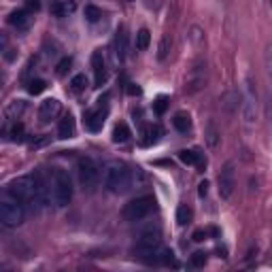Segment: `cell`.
<instances>
[{"label":"cell","instance_id":"6da1fadb","mask_svg":"<svg viewBox=\"0 0 272 272\" xmlns=\"http://www.w3.org/2000/svg\"><path fill=\"white\" fill-rule=\"evenodd\" d=\"M7 194L17 198L24 204H30L34 206H43V200L38 196V185H36V179L34 175H24V177H17L13 181L7 183Z\"/></svg>","mask_w":272,"mask_h":272},{"label":"cell","instance_id":"7a4b0ae2","mask_svg":"<svg viewBox=\"0 0 272 272\" xmlns=\"http://www.w3.org/2000/svg\"><path fill=\"white\" fill-rule=\"evenodd\" d=\"M132 181V170L128 168V164L124 162H111L107 166V172H104V185L111 194H121L130 187Z\"/></svg>","mask_w":272,"mask_h":272},{"label":"cell","instance_id":"3957f363","mask_svg":"<svg viewBox=\"0 0 272 272\" xmlns=\"http://www.w3.org/2000/svg\"><path fill=\"white\" fill-rule=\"evenodd\" d=\"M24 219H26V204L7 194V198L0 202V223L4 228L13 230L19 228L24 223Z\"/></svg>","mask_w":272,"mask_h":272},{"label":"cell","instance_id":"277c9868","mask_svg":"<svg viewBox=\"0 0 272 272\" xmlns=\"http://www.w3.org/2000/svg\"><path fill=\"white\" fill-rule=\"evenodd\" d=\"M51 198H54L55 206H66L73 200V181L68 177V172L55 168L51 172Z\"/></svg>","mask_w":272,"mask_h":272},{"label":"cell","instance_id":"5b68a950","mask_svg":"<svg viewBox=\"0 0 272 272\" xmlns=\"http://www.w3.org/2000/svg\"><path fill=\"white\" fill-rule=\"evenodd\" d=\"M155 211V198L151 194L138 196V198L130 200L124 206V219L126 221H143L145 217H149Z\"/></svg>","mask_w":272,"mask_h":272},{"label":"cell","instance_id":"8992f818","mask_svg":"<svg viewBox=\"0 0 272 272\" xmlns=\"http://www.w3.org/2000/svg\"><path fill=\"white\" fill-rule=\"evenodd\" d=\"M160 247H162V232H160L158 228H155V230L151 228V230H147V232H143L141 236H138L136 247H134V253L149 264L151 255L158 251Z\"/></svg>","mask_w":272,"mask_h":272},{"label":"cell","instance_id":"52a82bcc","mask_svg":"<svg viewBox=\"0 0 272 272\" xmlns=\"http://www.w3.org/2000/svg\"><path fill=\"white\" fill-rule=\"evenodd\" d=\"M107 117H109V96H104L98 100L94 109H88V111L83 113V126L90 132H100Z\"/></svg>","mask_w":272,"mask_h":272},{"label":"cell","instance_id":"ba28073f","mask_svg":"<svg viewBox=\"0 0 272 272\" xmlns=\"http://www.w3.org/2000/svg\"><path fill=\"white\" fill-rule=\"evenodd\" d=\"M77 175L83 189H94L98 185V179H100V168L91 158H81L77 164Z\"/></svg>","mask_w":272,"mask_h":272},{"label":"cell","instance_id":"9c48e42d","mask_svg":"<svg viewBox=\"0 0 272 272\" xmlns=\"http://www.w3.org/2000/svg\"><path fill=\"white\" fill-rule=\"evenodd\" d=\"M204 85H206V64L200 60L185 74V94H196Z\"/></svg>","mask_w":272,"mask_h":272},{"label":"cell","instance_id":"30bf717a","mask_svg":"<svg viewBox=\"0 0 272 272\" xmlns=\"http://www.w3.org/2000/svg\"><path fill=\"white\" fill-rule=\"evenodd\" d=\"M236 189V170H234V162L228 164L219 172V198L221 200H230Z\"/></svg>","mask_w":272,"mask_h":272},{"label":"cell","instance_id":"8fae6325","mask_svg":"<svg viewBox=\"0 0 272 272\" xmlns=\"http://www.w3.org/2000/svg\"><path fill=\"white\" fill-rule=\"evenodd\" d=\"M242 119H245L247 126H253L257 121V96H255V90H253L251 79H247V96H245V102H242Z\"/></svg>","mask_w":272,"mask_h":272},{"label":"cell","instance_id":"7c38bea8","mask_svg":"<svg viewBox=\"0 0 272 272\" xmlns=\"http://www.w3.org/2000/svg\"><path fill=\"white\" fill-rule=\"evenodd\" d=\"M60 111H62L60 100H57V98H47V100H43L38 107V119L43 121V124H49V121L57 119Z\"/></svg>","mask_w":272,"mask_h":272},{"label":"cell","instance_id":"4fadbf2b","mask_svg":"<svg viewBox=\"0 0 272 272\" xmlns=\"http://www.w3.org/2000/svg\"><path fill=\"white\" fill-rule=\"evenodd\" d=\"M91 68H94L96 88H102L104 81H107V60H104L102 51H94L91 54Z\"/></svg>","mask_w":272,"mask_h":272},{"label":"cell","instance_id":"5bb4252c","mask_svg":"<svg viewBox=\"0 0 272 272\" xmlns=\"http://www.w3.org/2000/svg\"><path fill=\"white\" fill-rule=\"evenodd\" d=\"M7 21L15 28V30H28L32 24V13L28 9H17L7 17Z\"/></svg>","mask_w":272,"mask_h":272},{"label":"cell","instance_id":"9a60e30c","mask_svg":"<svg viewBox=\"0 0 272 272\" xmlns=\"http://www.w3.org/2000/svg\"><path fill=\"white\" fill-rule=\"evenodd\" d=\"M179 160L185 166H198V168H204L206 166V160L202 158L200 149H183V151H179Z\"/></svg>","mask_w":272,"mask_h":272},{"label":"cell","instance_id":"2e32d148","mask_svg":"<svg viewBox=\"0 0 272 272\" xmlns=\"http://www.w3.org/2000/svg\"><path fill=\"white\" fill-rule=\"evenodd\" d=\"M126 54H128V32H126V26H119L115 34V55L117 60H126Z\"/></svg>","mask_w":272,"mask_h":272},{"label":"cell","instance_id":"e0dca14e","mask_svg":"<svg viewBox=\"0 0 272 272\" xmlns=\"http://www.w3.org/2000/svg\"><path fill=\"white\" fill-rule=\"evenodd\" d=\"M77 9V2L74 0H54L51 2V15H55V17H66L68 13H73V11Z\"/></svg>","mask_w":272,"mask_h":272},{"label":"cell","instance_id":"ac0fdd59","mask_svg":"<svg viewBox=\"0 0 272 272\" xmlns=\"http://www.w3.org/2000/svg\"><path fill=\"white\" fill-rule=\"evenodd\" d=\"M141 143L145 145V147H151V145H155L160 141V136H162V128L158 124H149V126H145L143 128V134H141Z\"/></svg>","mask_w":272,"mask_h":272},{"label":"cell","instance_id":"d6986e66","mask_svg":"<svg viewBox=\"0 0 272 272\" xmlns=\"http://www.w3.org/2000/svg\"><path fill=\"white\" fill-rule=\"evenodd\" d=\"M57 136L64 138V141L74 136V117L71 113L64 115V117L60 119V124H57Z\"/></svg>","mask_w":272,"mask_h":272},{"label":"cell","instance_id":"ffe728a7","mask_svg":"<svg viewBox=\"0 0 272 272\" xmlns=\"http://www.w3.org/2000/svg\"><path fill=\"white\" fill-rule=\"evenodd\" d=\"M26 111H28L26 100H13V102H9L4 115H7V119H21V115H24Z\"/></svg>","mask_w":272,"mask_h":272},{"label":"cell","instance_id":"44dd1931","mask_svg":"<svg viewBox=\"0 0 272 272\" xmlns=\"http://www.w3.org/2000/svg\"><path fill=\"white\" fill-rule=\"evenodd\" d=\"M149 264H175V253H172V249L160 247L158 251H155L153 255H151Z\"/></svg>","mask_w":272,"mask_h":272},{"label":"cell","instance_id":"7402d4cb","mask_svg":"<svg viewBox=\"0 0 272 272\" xmlns=\"http://www.w3.org/2000/svg\"><path fill=\"white\" fill-rule=\"evenodd\" d=\"M172 126H175L181 134H187V132L192 130V117H189L187 113H177L175 119H172Z\"/></svg>","mask_w":272,"mask_h":272},{"label":"cell","instance_id":"603a6c76","mask_svg":"<svg viewBox=\"0 0 272 272\" xmlns=\"http://www.w3.org/2000/svg\"><path fill=\"white\" fill-rule=\"evenodd\" d=\"M130 136H132V132H130V128L126 124H117V126H115V130H113V143L124 145V143L130 141Z\"/></svg>","mask_w":272,"mask_h":272},{"label":"cell","instance_id":"cb8c5ba5","mask_svg":"<svg viewBox=\"0 0 272 272\" xmlns=\"http://www.w3.org/2000/svg\"><path fill=\"white\" fill-rule=\"evenodd\" d=\"M170 49H172V38H170V34H164L162 40H160V45H158V60L164 62L166 57H168Z\"/></svg>","mask_w":272,"mask_h":272},{"label":"cell","instance_id":"d4e9b609","mask_svg":"<svg viewBox=\"0 0 272 272\" xmlns=\"http://www.w3.org/2000/svg\"><path fill=\"white\" fill-rule=\"evenodd\" d=\"M238 100H240L238 91H228V94H223L221 104L228 109V111H236V109H238Z\"/></svg>","mask_w":272,"mask_h":272},{"label":"cell","instance_id":"484cf974","mask_svg":"<svg viewBox=\"0 0 272 272\" xmlns=\"http://www.w3.org/2000/svg\"><path fill=\"white\" fill-rule=\"evenodd\" d=\"M4 136H9L13 143H21L24 141V126L17 121V124H13V128L11 130H4Z\"/></svg>","mask_w":272,"mask_h":272},{"label":"cell","instance_id":"4316f807","mask_svg":"<svg viewBox=\"0 0 272 272\" xmlns=\"http://www.w3.org/2000/svg\"><path fill=\"white\" fill-rule=\"evenodd\" d=\"M149 43H151V34H149L147 28L138 30V34H136V49L138 51H145V49L149 47Z\"/></svg>","mask_w":272,"mask_h":272},{"label":"cell","instance_id":"83f0119b","mask_svg":"<svg viewBox=\"0 0 272 272\" xmlns=\"http://www.w3.org/2000/svg\"><path fill=\"white\" fill-rule=\"evenodd\" d=\"M189 221H192V208H189L187 204H181L177 208V223L179 225H187Z\"/></svg>","mask_w":272,"mask_h":272},{"label":"cell","instance_id":"f1b7e54d","mask_svg":"<svg viewBox=\"0 0 272 272\" xmlns=\"http://www.w3.org/2000/svg\"><path fill=\"white\" fill-rule=\"evenodd\" d=\"M85 88H88V77L85 74H74L71 81V90L74 94H81V91H85Z\"/></svg>","mask_w":272,"mask_h":272},{"label":"cell","instance_id":"f546056e","mask_svg":"<svg viewBox=\"0 0 272 272\" xmlns=\"http://www.w3.org/2000/svg\"><path fill=\"white\" fill-rule=\"evenodd\" d=\"M83 15H85V19L90 21V24H96V21H100V17H102V11L94 7V4H88L83 11Z\"/></svg>","mask_w":272,"mask_h":272},{"label":"cell","instance_id":"4dcf8cb0","mask_svg":"<svg viewBox=\"0 0 272 272\" xmlns=\"http://www.w3.org/2000/svg\"><path fill=\"white\" fill-rule=\"evenodd\" d=\"M45 90H47V83H45L43 79H32L30 83H28V91H30L32 96H38V94H43Z\"/></svg>","mask_w":272,"mask_h":272},{"label":"cell","instance_id":"1f68e13d","mask_svg":"<svg viewBox=\"0 0 272 272\" xmlns=\"http://www.w3.org/2000/svg\"><path fill=\"white\" fill-rule=\"evenodd\" d=\"M264 66H266V74H268L270 90H272V45H268L264 51Z\"/></svg>","mask_w":272,"mask_h":272},{"label":"cell","instance_id":"d6a6232c","mask_svg":"<svg viewBox=\"0 0 272 272\" xmlns=\"http://www.w3.org/2000/svg\"><path fill=\"white\" fill-rule=\"evenodd\" d=\"M208 236H219V230L217 228H206V230H196L194 232V240L196 242H202L206 240Z\"/></svg>","mask_w":272,"mask_h":272},{"label":"cell","instance_id":"836d02e7","mask_svg":"<svg viewBox=\"0 0 272 272\" xmlns=\"http://www.w3.org/2000/svg\"><path fill=\"white\" fill-rule=\"evenodd\" d=\"M206 143H208V147L211 149H215L219 145V132H217V128L213 124L206 128Z\"/></svg>","mask_w":272,"mask_h":272},{"label":"cell","instance_id":"e575fe53","mask_svg":"<svg viewBox=\"0 0 272 272\" xmlns=\"http://www.w3.org/2000/svg\"><path fill=\"white\" fill-rule=\"evenodd\" d=\"M71 66H73V57H62V60L57 62V66H55V74L57 77H64V74L71 71Z\"/></svg>","mask_w":272,"mask_h":272},{"label":"cell","instance_id":"d590c367","mask_svg":"<svg viewBox=\"0 0 272 272\" xmlns=\"http://www.w3.org/2000/svg\"><path fill=\"white\" fill-rule=\"evenodd\" d=\"M189 264L194 266V268H202V266L206 264V253H202V251H196L192 257H189Z\"/></svg>","mask_w":272,"mask_h":272},{"label":"cell","instance_id":"8d00e7d4","mask_svg":"<svg viewBox=\"0 0 272 272\" xmlns=\"http://www.w3.org/2000/svg\"><path fill=\"white\" fill-rule=\"evenodd\" d=\"M166 109H168V98H166V96H160L158 100L153 102V111L158 113V115H164Z\"/></svg>","mask_w":272,"mask_h":272},{"label":"cell","instance_id":"74e56055","mask_svg":"<svg viewBox=\"0 0 272 272\" xmlns=\"http://www.w3.org/2000/svg\"><path fill=\"white\" fill-rule=\"evenodd\" d=\"M206 194H208V181H200V185H198V196H200V198H204Z\"/></svg>","mask_w":272,"mask_h":272},{"label":"cell","instance_id":"f35d334b","mask_svg":"<svg viewBox=\"0 0 272 272\" xmlns=\"http://www.w3.org/2000/svg\"><path fill=\"white\" fill-rule=\"evenodd\" d=\"M128 94L130 96H138V94H141V88H138V85H134V83H130L128 85Z\"/></svg>","mask_w":272,"mask_h":272},{"label":"cell","instance_id":"ab89813d","mask_svg":"<svg viewBox=\"0 0 272 272\" xmlns=\"http://www.w3.org/2000/svg\"><path fill=\"white\" fill-rule=\"evenodd\" d=\"M38 7H40L38 0H28V9H34V11H36Z\"/></svg>","mask_w":272,"mask_h":272},{"label":"cell","instance_id":"60d3db41","mask_svg":"<svg viewBox=\"0 0 272 272\" xmlns=\"http://www.w3.org/2000/svg\"><path fill=\"white\" fill-rule=\"evenodd\" d=\"M266 111H268V119H270V130H272V102H268V107H266Z\"/></svg>","mask_w":272,"mask_h":272},{"label":"cell","instance_id":"b9f144b4","mask_svg":"<svg viewBox=\"0 0 272 272\" xmlns=\"http://www.w3.org/2000/svg\"><path fill=\"white\" fill-rule=\"evenodd\" d=\"M270 4H272V0H270Z\"/></svg>","mask_w":272,"mask_h":272}]
</instances>
